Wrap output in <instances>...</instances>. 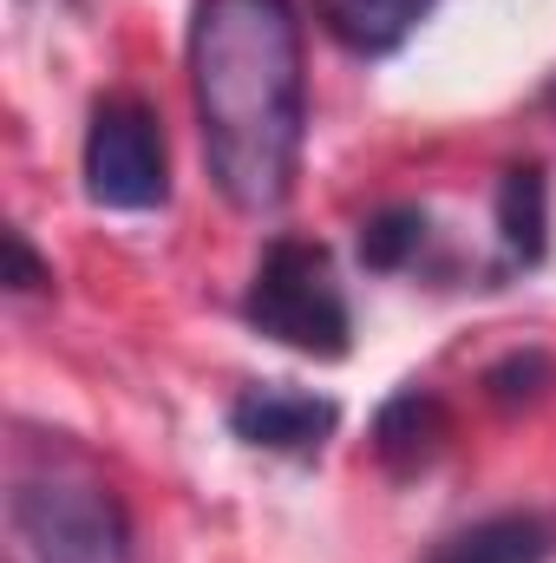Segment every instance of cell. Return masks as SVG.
<instances>
[{"label":"cell","mask_w":556,"mask_h":563,"mask_svg":"<svg viewBox=\"0 0 556 563\" xmlns=\"http://www.w3.org/2000/svg\"><path fill=\"white\" fill-rule=\"evenodd\" d=\"M86 190L105 210H151L164 203V132L157 112L138 99H105L86 132Z\"/></svg>","instance_id":"obj_4"},{"label":"cell","mask_w":556,"mask_h":563,"mask_svg":"<svg viewBox=\"0 0 556 563\" xmlns=\"http://www.w3.org/2000/svg\"><path fill=\"white\" fill-rule=\"evenodd\" d=\"M46 269H40V256H33V250H26V236H20V230H7V288H20V295H26V288H46Z\"/></svg>","instance_id":"obj_12"},{"label":"cell","mask_w":556,"mask_h":563,"mask_svg":"<svg viewBox=\"0 0 556 563\" xmlns=\"http://www.w3.org/2000/svg\"><path fill=\"white\" fill-rule=\"evenodd\" d=\"M432 563H551V525L544 518H485L471 531H458L452 544H438Z\"/></svg>","instance_id":"obj_8"},{"label":"cell","mask_w":556,"mask_h":563,"mask_svg":"<svg viewBox=\"0 0 556 563\" xmlns=\"http://www.w3.org/2000/svg\"><path fill=\"white\" fill-rule=\"evenodd\" d=\"M544 380H551V361H544V354H518V361L491 367V400H498V407L537 400V394H544Z\"/></svg>","instance_id":"obj_11"},{"label":"cell","mask_w":556,"mask_h":563,"mask_svg":"<svg viewBox=\"0 0 556 563\" xmlns=\"http://www.w3.org/2000/svg\"><path fill=\"white\" fill-rule=\"evenodd\" d=\"M13 538L33 563H132V525L119 492L79 459H46L7 492Z\"/></svg>","instance_id":"obj_2"},{"label":"cell","mask_w":556,"mask_h":563,"mask_svg":"<svg viewBox=\"0 0 556 563\" xmlns=\"http://www.w3.org/2000/svg\"><path fill=\"white\" fill-rule=\"evenodd\" d=\"M230 426H236V439H249V445H263V452H294V459H308V452H321L327 432L341 426V407H334V400H314V394H243V400L230 407Z\"/></svg>","instance_id":"obj_5"},{"label":"cell","mask_w":556,"mask_h":563,"mask_svg":"<svg viewBox=\"0 0 556 563\" xmlns=\"http://www.w3.org/2000/svg\"><path fill=\"white\" fill-rule=\"evenodd\" d=\"M419 243H425V217H419V210H380V217L360 230V256H367L374 269H400Z\"/></svg>","instance_id":"obj_10"},{"label":"cell","mask_w":556,"mask_h":563,"mask_svg":"<svg viewBox=\"0 0 556 563\" xmlns=\"http://www.w3.org/2000/svg\"><path fill=\"white\" fill-rule=\"evenodd\" d=\"M498 230H504V250H511L518 263H537V256H544L551 190H544V170H537V164L504 170V184H498Z\"/></svg>","instance_id":"obj_9"},{"label":"cell","mask_w":556,"mask_h":563,"mask_svg":"<svg viewBox=\"0 0 556 563\" xmlns=\"http://www.w3.org/2000/svg\"><path fill=\"white\" fill-rule=\"evenodd\" d=\"M190 86L216 190L243 217L281 210L308 125L294 0H203L190 20Z\"/></svg>","instance_id":"obj_1"},{"label":"cell","mask_w":556,"mask_h":563,"mask_svg":"<svg viewBox=\"0 0 556 563\" xmlns=\"http://www.w3.org/2000/svg\"><path fill=\"white\" fill-rule=\"evenodd\" d=\"M249 321L294 347V354H314V361H341L347 354V334H354V314H347V295L334 282V263L321 243H301V236H281L269 243V256L256 263L249 282Z\"/></svg>","instance_id":"obj_3"},{"label":"cell","mask_w":556,"mask_h":563,"mask_svg":"<svg viewBox=\"0 0 556 563\" xmlns=\"http://www.w3.org/2000/svg\"><path fill=\"white\" fill-rule=\"evenodd\" d=\"M445 439H452V413H445V400L432 394V387H407V394H393L387 407H380V420H374V452H380V465L387 472H425L438 452H445Z\"/></svg>","instance_id":"obj_6"},{"label":"cell","mask_w":556,"mask_h":563,"mask_svg":"<svg viewBox=\"0 0 556 563\" xmlns=\"http://www.w3.org/2000/svg\"><path fill=\"white\" fill-rule=\"evenodd\" d=\"M314 13L347 53L380 59V53L413 40V26L432 13V0H314Z\"/></svg>","instance_id":"obj_7"}]
</instances>
